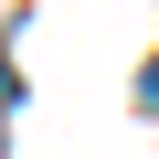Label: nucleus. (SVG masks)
I'll return each instance as SVG.
<instances>
[{
  "label": "nucleus",
  "mask_w": 159,
  "mask_h": 159,
  "mask_svg": "<svg viewBox=\"0 0 159 159\" xmlns=\"http://www.w3.org/2000/svg\"><path fill=\"white\" fill-rule=\"evenodd\" d=\"M138 106H148V117H159V64H148V74H138Z\"/></svg>",
  "instance_id": "f257e3e1"
}]
</instances>
